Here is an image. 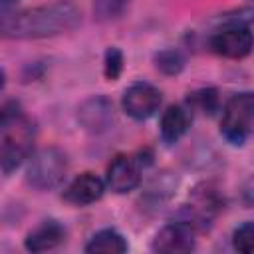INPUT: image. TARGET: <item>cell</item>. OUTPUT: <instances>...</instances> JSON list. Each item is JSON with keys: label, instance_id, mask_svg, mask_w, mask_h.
<instances>
[{"label": "cell", "instance_id": "1", "mask_svg": "<svg viewBox=\"0 0 254 254\" xmlns=\"http://www.w3.org/2000/svg\"><path fill=\"white\" fill-rule=\"evenodd\" d=\"M79 20L81 14L71 2H52L4 16L2 34L16 40L50 38L73 30Z\"/></svg>", "mask_w": 254, "mask_h": 254}, {"label": "cell", "instance_id": "2", "mask_svg": "<svg viewBox=\"0 0 254 254\" xmlns=\"http://www.w3.org/2000/svg\"><path fill=\"white\" fill-rule=\"evenodd\" d=\"M34 139V121L20 111L16 103L4 105L0 121V165L4 175H10L26 159H30Z\"/></svg>", "mask_w": 254, "mask_h": 254}, {"label": "cell", "instance_id": "3", "mask_svg": "<svg viewBox=\"0 0 254 254\" xmlns=\"http://www.w3.org/2000/svg\"><path fill=\"white\" fill-rule=\"evenodd\" d=\"M254 129V93L242 91L232 95L220 119V133L232 145H242Z\"/></svg>", "mask_w": 254, "mask_h": 254}, {"label": "cell", "instance_id": "4", "mask_svg": "<svg viewBox=\"0 0 254 254\" xmlns=\"http://www.w3.org/2000/svg\"><path fill=\"white\" fill-rule=\"evenodd\" d=\"M65 171H67L65 153H62L56 147H46L30 157L26 169V181L38 190H48L64 181Z\"/></svg>", "mask_w": 254, "mask_h": 254}, {"label": "cell", "instance_id": "5", "mask_svg": "<svg viewBox=\"0 0 254 254\" xmlns=\"http://www.w3.org/2000/svg\"><path fill=\"white\" fill-rule=\"evenodd\" d=\"M210 48L214 54L230 60L246 58L254 48V36L250 28L242 22H230L216 30L210 38Z\"/></svg>", "mask_w": 254, "mask_h": 254}, {"label": "cell", "instance_id": "6", "mask_svg": "<svg viewBox=\"0 0 254 254\" xmlns=\"http://www.w3.org/2000/svg\"><path fill=\"white\" fill-rule=\"evenodd\" d=\"M220 208H222L220 192L210 183H202V185L194 187V190L190 192L183 220L187 224H190L194 230L206 228L210 224V220L218 214Z\"/></svg>", "mask_w": 254, "mask_h": 254}, {"label": "cell", "instance_id": "7", "mask_svg": "<svg viewBox=\"0 0 254 254\" xmlns=\"http://www.w3.org/2000/svg\"><path fill=\"white\" fill-rule=\"evenodd\" d=\"M161 99H163L161 91L155 85H151L147 81H137L123 91L121 105L129 117H133L137 121H145L159 111Z\"/></svg>", "mask_w": 254, "mask_h": 254}, {"label": "cell", "instance_id": "8", "mask_svg": "<svg viewBox=\"0 0 254 254\" xmlns=\"http://www.w3.org/2000/svg\"><path fill=\"white\" fill-rule=\"evenodd\" d=\"M151 248L161 254H181L194 248V228L185 220L165 224L153 238Z\"/></svg>", "mask_w": 254, "mask_h": 254}, {"label": "cell", "instance_id": "9", "mask_svg": "<svg viewBox=\"0 0 254 254\" xmlns=\"http://www.w3.org/2000/svg\"><path fill=\"white\" fill-rule=\"evenodd\" d=\"M105 183L117 194L137 189L141 183V169H139L137 161L127 155H117L107 167Z\"/></svg>", "mask_w": 254, "mask_h": 254}, {"label": "cell", "instance_id": "10", "mask_svg": "<svg viewBox=\"0 0 254 254\" xmlns=\"http://www.w3.org/2000/svg\"><path fill=\"white\" fill-rule=\"evenodd\" d=\"M77 119L83 125V129L91 133H101L111 127L113 123V105L109 99L97 95L87 101H83L77 109Z\"/></svg>", "mask_w": 254, "mask_h": 254}, {"label": "cell", "instance_id": "11", "mask_svg": "<svg viewBox=\"0 0 254 254\" xmlns=\"http://www.w3.org/2000/svg\"><path fill=\"white\" fill-rule=\"evenodd\" d=\"M103 190H105V185L97 175L83 173L67 185V189L64 192V198L71 204L83 206V204H91V202L99 200L103 196Z\"/></svg>", "mask_w": 254, "mask_h": 254}, {"label": "cell", "instance_id": "12", "mask_svg": "<svg viewBox=\"0 0 254 254\" xmlns=\"http://www.w3.org/2000/svg\"><path fill=\"white\" fill-rule=\"evenodd\" d=\"M64 238H65L64 226L56 220H46L26 236L24 248L28 252H46V250H52L58 244H62Z\"/></svg>", "mask_w": 254, "mask_h": 254}, {"label": "cell", "instance_id": "13", "mask_svg": "<svg viewBox=\"0 0 254 254\" xmlns=\"http://www.w3.org/2000/svg\"><path fill=\"white\" fill-rule=\"evenodd\" d=\"M190 127V113L183 105H169L161 115V137L165 143H177Z\"/></svg>", "mask_w": 254, "mask_h": 254}, {"label": "cell", "instance_id": "14", "mask_svg": "<svg viewBox=\"0 0 254 254\" xmlns=\"http://www.w3.org/2000/svg\"><path fill=\"white\" fill-rule=\"evenodd\" d=\"M127 240L123 234H119L113 228L99 230L91 236V240L85 244V252L89 254H123L127 252Z\"/></svg>", "mask_w": 254, "mask_h": 254}, {"label": "cell", "instance_id": "15", "mask_svg": "<svg viewBox=\"0 0 254 254\" xmlns=\"http://www.w3.org/2000/svg\"><path fill=\"white\" fill-rule=\"evenodd\" d=\"M175 187H177V179H171L169 175H161L149 185V189L145 192V198L151 200L153 204H161L173 194Z\"/></svg>", "mask_w": 254, "mask_h": 254}, {"label": "cell", "instance_id": "16", "mask_svg": "<svg viewBox=\"0 0 254 254\" xmlns=\"http://www.w3.org/2000/svg\"><path fill=\"white\" fill-rule=\"evenodd\" d=\"M232 246H234V250H238L242 254L254 252V220L240 224L232 232Z\"/></svg>", "mask_w": 254, "mask_h": 254}, {"label": "cell", "instance_id": "17", "mask_svg": "<svg viewBox=\"0 0 254 254\" xmlns=\"http://www.w3.org/2000/svg\"><path fill=\"white\" fill-rule=\"evenodd\" d=\"M155 65L157 69H161L167 75H175L183 69L185 65V58L177 52V50H163L155 56Z\"/></svg>", "mask_w": 254, "mask_h": 254}, {"label": "cell", "instance_id": "18", "mask_svg": "<svg viewBox=\"0 0 254 254\" xmlns=\"http://www.w3.org/2000/svg\"><path fill=\"white\" fill-rule=\"evenodd\" d=\"M129 6V0H95L93 12L97 20H115L119 18Z\"/></svg>", "mask_w": 254, "mask_h": 254}, {"label": "cell", "instance_id": "19", "mask_svg": "<svg viewBox=\"0 0 254 254\" xmlns=\"http://www.w3.org/2000/svg\"><path fill=\"white\" fill-rule=\"evenodd\" d=\"M121 71H123V54H121L119 48L111 46V48H107V52H105L103 73H105V77H107L109 81H113V79H117V77L121 75Z\"/></svg>", "mask_w": 254, "mask_h": 254}, {"label": "cell", "instance_id": "20", "mask_svg": "<svg viewBox=\"0 0 254 254\" xmlns=\"http://www.w3.org/2000/svg\"><path fill=\"white\" fill-rule=\"evenodd\" d=\"M194 101L198 103V107L204 113H214L218 107V95L214 89H202V91L194 93Z\"/></svg>", "mask_w": 254, "mask_h": 254}, {"label": "cell", "instance_id": "21", "mask_svg": "<svg viewBox=\"0 0 254 254\" xmlns=\"http://www.w3.org/2000/svg\"><path fill=\"white\" fill-rule=\"evenodd\" d=\"M242 198H244V202H246L248 206H254V177L248 179V183L244 185V189H242Z\"/></svg>", "mask_w": 254, "mask_h": 254}, {"label": "cell", "instance_id": "22", "mask_svg": "<svg viewBox=\"0 0 254 254\" xmlns=\"http://www.w3.org/2000/svg\"><path fill=\"white\" fill-rule=\"evenodd\" d=\"M12 2H16V0H2V4H4V6H8V4H12Z\"/></svg>", "mask_w": 254, "mask_h": 254}]
</instances>
